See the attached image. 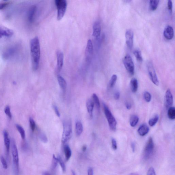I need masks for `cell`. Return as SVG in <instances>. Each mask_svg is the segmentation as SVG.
I'll use <instances>...</instances> for the list:
<instances>
[{
    "label": "cell",
    "instance_id": "cell-15",
    "mask_svg": "<svg viewBox=\"0 0 175 175\" xmlns=\"http://www.w3.org/2000/svg\"><path fill=\"white\" fill-rule=\"evenodd\" d=\"M57 70L58 72H60L62 68L64 62V55L60 51H58L57 53Z\"/></svg>",
    "mask_w": 175,
    "mask_h": 175
},
{
    "label": "cell",
    "instance_id": "cell-41",
    "mask_svg": "<svg viewBox=\"0 0 175 175\" xmlns=\"http://www.w3.org/2000/svg\"><path fill=\"white\" fill-rule=\"evenodd\" d=\"M112 148L114 150H116L117 148V143L116 140L112 138L111 140Z\"/></svg>",
    "mask_w": 175,
    "mask_h": 175
},
{
    "label": "cell",
    "instance_id": "cell-5",
    "mask_svg": "<svg viewBox=\"0 0 175 175\" xmlns=\"http://www.w3.org/2000/svg\"><path fill=\"white\" fill-rule=\"evenodd\" d=\"M72 124L70 121H67L63 124V131L62 136V141L63 143L70 139L72 136Z\"/></svg>",
    "mask_w": 175,
    "mask_h": 175
},
{
    "label": "cell",
    "instance_id": "cell-24",
    "mask_svg": "<svg viewBox=\"0 0 175 175\" xmlns=\"http://www.w3.org/2000/svg\"><path fill=\"white\" fill-rule=\"evenodd\" d=\"M138 121H139V118L137 115H132L130 119V125L132 127H135L137 125Z\"/></svg>",
    "mask_w": 175,
    "mask_h": 175
},
{
    "label": "cell",
    "instance_id": "cell-20",
    "mask_svg": "<svg viewBox=\"0 0 175 175\" xmlns=\"http://www.w3.org/2000/svg\"><path fill=\"white\" fill-rule=\"evenodd\" d=\"M86 106L88 112L89 113L90 116L91 118H92L94 103L91 99H89L87 102Z\"/></svg>",
    "mask_w": 175,
    "mask_h": 175
},
{
    "label": "cell",
    "instance_id": "cell-48",
    "mask_svg": "<svg viewBox=\"0 0 175 175\" xmlns=\"http://www.w3.org/2000/svg\"><path fill=\"white\" fill-rule=\"evenodd\" d=\"M126 107V108L127 110H131L132 108L131 104L128 103V102H126L125 104Z\"/></svg>",
    "mask_w": 175,
    "mask_h": 175
},
{
    "label": "cell",
    "instance_id": "cell-16",
    "mask_svg": "<svg viewBox=\"0 0 175 175\" xmlns=\"http://www.w3.org/2000/svg\"><path fill=\"white\" fill-rule=\"evenodd\" d=\"M164 35L166 39L168 40H170L173 39L174 35V30L173 27L170 25L166 26L164 30Z\"/></svg>",
    "mask_w": 175,
    "mask_h": 175
},
{
    "label": "cell",
    "instance_id": "cell-13",
    "mask_svg": "<svg viewBox=\"0 0 175 175\" xmlns=\"http://www.w3.org/2000/svg\"><path fill=\"white\" fill-rule=\"evenodd\" d=\"M173 96L170 90L168 89L166 91L165 95V105L166 109L171 107L173 104Z\"/></svg>",
    "mask_w": 175,
    "mask_h": 175
},
{
    "label": "cell",
    "instance_id": "cell-40",
    "mask_svg": "<svg viewBox=\"0 0 175 175\" xmlns=\"http://www.w3.org/2000/svg\"><path fill=\"white\" fill-rule=\"evenodd\" d=\"M10 3L9 2H5L0 3V10L5 9L9 5Z\"/></svg>",
    "mask_w": 175,
    "mask_h": 175
},
{
    "label": "cell",
    "instance_id": "cell-26",
    "mask_svg": "<svg viewBox=\"0 0 175 175\" xmlns=\"http://www.w3.org/2000/svg\"><path fill=\"white\" fill-rule=\"evenodd\" d=\"M168 116L169 118L171 120L175 119V108L174 107H171L168 109Z\"/></svg>",
    "mask_w": 175,
    "mask_h": 175
},
{
    "label": "cell",
    "instance_id": "cell-7",
    "mask_svg": "<svg viewBox=\"0 0 175 175\" xmlns=\"http://www.w3.org/2000/svg\"><path fill=\"white\" fill-rule=\"evenodd\" d=\"M123 62L127 71L131 75H133L135 71V67L133 60L129 54L125 55L123 59Z\"/></svg>",
    "mask_w": 175,
    "mask_h": 175
},
{
    "label": "cell",
    "instance_id": "cell-23",
    "mask_svg": "<svg viewBox=\"0 0 175 175\" xmlns=\"http://www.w3.org/2000/svg\"><path fill=\"white\" fill-rule=\"evenodd\" d=\"M64 152H65L66 161H67L70 159L72 155V151L70 147L66 145L64 146Z\"/></svg>",
    "mask_w": 175,
    "mask_h": 175
},
{
    "label": "cell",
    "instance_id": "cell-9",
    "mask_svg": "<svg viewBox=\"0 0 175 175\" xmlns=\"http://www.w3.org/2000/svg\"><path fill=\"white\" fill-rule=\"evenodd\" d=\"M18 50V47L16 45H12L8 47L5 51L3 54V58L6 60H9L13 58Z\"/></svg>",
    "mask_w": 175,
    "mask_h": 175
},
{
    "label": "cell",
    "instance_id": "cell-44",
    "mask_svg": "<svg viewBox=\"0 0 175 175\" xmlns=\"http://www.w3.org/2000/svg\"><path fill=\"white\" fill-rule=\"evenodd\" d=\"M53 108L54 109L55 114H56L57 117H60L61 115L60 113L58 108L57 107V106L55 105H53Z\"/></svg>",
    "mask_w": 175,
    "mask_h": 175
},
{
    "label": "cell",
    "instance_id": "cell-39",
    "mask_svg": "<svg viewBox=\"0 0 175 175\" xmlns=\"http://www.w3.org/2000/svg\"><path fill=\"white\" fill-rule=\"evenodd\" d=\"M39 138L44 143H46L48 142V138L45 134L43 133H40L39 134Z\"/></svg>",
    "mask_w": 175,
    "mask_h": 175
},
{
    "label": "cell",
    "instance_id": "cell-37",
    "mask_svg": "<svg viewBox=\"0 0 175 175\" xmlns=\"http://www.w3.org/2000/svg\"><path fill=\"white\" fill-rule=\"evenodd\" d=\"M0 159H1V162L3 168L5 169H7L8 166L7 161H6L5 158L3 156H1V157H0Z\"/></svg>",
    "mask_w": 175,
    "mask_h": 175
},
{
    "label": "cell",
    "instance_id": "cell-36",
    "mask_svg": "<svg viewBox=\"0 0 175 175\" xmlns=\"http://www.w3.org/2000/svg\"><path fill=\"white\" fill-rule=\"evenodd\" d=\"M58 163V159H57V158L55 157V155H53V156L52 162V168L53 169H55L56 168Z\"/></svg>",
    "mask_w": 175,
    "mask_h": 175
},
{
    "label": "cell",
    "instance_id": "cell-25",
    "mask_svg": "<svg viewBox=\"0 0 175 175\" xmlns=\"http://www.w3.org/2000/svg\"><path fill=\"white\" fill-rule=\"evenodd\" d=\"M76 131L77 135L80 136L82 134L83 131V125L80 121H77L75 126Z\"/></svg>",
    "mask_w": 175,
    "mask_h": 175
},
{
    "label": "cell",
    "instance_id": "cell-28",
    "mask_svg": "<svg viewBox=\"0 0 175 175\" xmlns=\"http://www.w3.org/2000/svg\"><path fill=\"white\" fill-rule=\"evenodd\" d=\"M133 54L138 61L141 62L143 61V58L141 52L139 49H136L134 51Z\"/></svg>",
    "mask_w": 175,
    "mask_h": 175
},
{
    "label": "cell",
    "instance_id": "cell-52",
    "mask_svg": "<svg viewBox=\"0 0 175 175\" xmlns=\"http://www.w3.org/2000/svg\"><path fill=\"white\" fill-rule=\"evenodd\" d=\"M72 175H76L75 172H74V171L72 170Z\"/></svg>",
    "mask_w": 175,
    "mask_h": 175
},
{
    "label": "cell",
    "instance_id": "cell-11",
    "mask_svg": "<svg viewBox=\"0 0 175 175\" xmlns=\"http://www.w3.org/2000/svg\"><path fill=\"white\" fill-rule=\"evenodd\" d=\"M134 34L133 32L131 30H128L125 33L126 43L128 47L130 50L133 48V45Z\"/></svg>",
    "mask_w": 175,
    "mask_h": 175
},
{
    "label": "cell",
    "instance_id": "cell-38",
    "mask_svg": "<svg viewBox=\"0 0 175 175\" xmlns=\"http://www.w3.org/2000/svg\"><path fill=\"white\" fill-rule=\"evenodd\" d=\"M5 113L10 119H11L12 115L11 112L10 111V109L9 106H7L5 108Z\"/></svg>",
    "mask_w": 175,
    "mask_h": 175
},
{
    "label": "cell",
    "instance_id": "cell-33",
    "mask_svg": "<svg viewBox=\"0 0 175 175\" xmlns=\"http://www.w3.org/2000/svg\"><path fill=\"white\" fill-rule=\"evenodd\" d=\"M143 97L145 101L146 102H149L151 101V94L148 92H145L144 93Z\"/></svg>",
    "mask_w": 175,
    "mask_h": 175
},
{
    "label": "cell",
    "instance_id": "cell-53",
    "mask_svg": "<svg viewBox=\"0 0 175 175\" xmlns=\"http://www.w3.org/2000/svg\"><path fill=\"white\" fill-rule=\"evenodd\" d=\"M129 175H138L136 174V173H132L131 174H130Z\"/></svg>",
    "mask_w": 175,
    "mask_h": 175
},
{
    "label": "cell",
    "instance_id": "cell-51",
    "mask_svg": "<svg viewBox=\"0 0 175 175\" xmlns=\"http://www.w3.org/2000/svg\"><path fill=\"white\" fill-rule=\"evenodd\" d=\"M87 149V146H84L82 148V150L83 151H86Z\"/></svg>",
    "mask_w": 175,
    "mask_h": 175
},
{
    "label": "cell",
    "instance_id": "cell-17",
    "mask_svg": "<svg viewBox=\"0 0 175 175\" xmlns=\"http://www.w3.org/2000/svg\"><path fill=\"white\" fill-rule=\"evenodd\" d=\"M37 7L36 6H33L30 8L27 14V19L29 23H32L34 20Z\"/></svg>",
    "mask_w": 175,
    "mask_h": 175
},
{
    "label": "cell",
    "instance_id": "cell-22",
    "mask_svg": "<svg viewBox=\"0 0 175 175\" xmlns=\"http://www.w3.org/2000/svg\"><path fill=\"white\" fill-rule=\"evenodd\" d=\"M57 80L60 86L63 90H65L67 88V84L65 80L60 75H58L57 77Z\"/></svg>",
    "mask_w": 175,
    "mask_h": 175
},
{
    "label": "cell",
    "instance_id": "cell-32",
    "mask_svg": "<svg viewBox=\"0 0 175 175\" xmlns=\"http://www.w3.org/2000/svg\"><path fill=\"white\" fill-rule=\"evenodd\" d=\"M93 98L94 103H95L98 109H99L100 107V104L99 98L96 94L93 93Z\"/></svg>",
    "mask_w": 175,
    "mask_h": 175
},
{
    "label": "cell",
    "instance_id": "cell-8",
    "mask_svg": "<svg viewBox=\"0 0 175 175\" xmlns=\"http://www.w3.org/2000/svg\"><path fill=\"white\" fill-rule=\"evenodd\" d=\"M147 67L149 76L151 82L156 86H159V81L152 63L150 61L148 62L147 63Z\"/></svg>",
    "mask_w": 175,
    "mask_h": 175
},
{
    "label": "cell",
    "instance_id": "cell-35",
    "mask_svg": "<svg viewBox=\"0 0 175 175\" xmlns=\"http://www.w3.org/2000/svg\"><path fill=\"white\" fill-rule=\"evenodd\" d=\"M57 159H58V162H59L60 164L63 172H65L66 171V166L62 159L61 157L60 156H58Z\"/></svg>",
    "mask_w": 175,
    "mask_h": 175
},
{
    "label": "cell",
    "instance_id": "cell-12",
    "mask_svg": "<svg viewBox=\"0 0 175 175\" xmlns=\"http://www.w3.org/2000/svg\"><path fill=\"white\" fill-rule=\"evenodd\" d=\"M101 23L99 21H96L94 23L93 27V37L96 39H99L101 36Z\"/></svg>",
    "mask_w": 175,
    "mask_h": 175
},
{
    "label": "cell",
    "instance_id": "cell-43",
    "mask_svg": "<svg viewBox=\"0 0 175 175\" xmlns=\"http://www.w3.org/2000/svg\"><path fill=\"white\" fill-rule=\"evenodd\" d=\"M147 175H156L154 168L153 167L149 168Z\"/></svg>",
    "mask_w": 175,
    "mask_h": 175
},
{
    "label": "cell",
    "instance_id": "cell-18",
    "mask_svg": "<svg viewBox=\"0 0 175 175\" xmlns=\"http://www.w3.org/2000/svg\"><path fill=\"white\" fill-rule=\"evenodd\" d=\"M4 143L6 148V153L7 157H9L10 148V141L9 137V134L8 132L6 131H4Z\"/></svg>",
    "mask_w": 175,
    "mask_h": 175
},
{
    "label": "cell",
    "instance_id": "cell-49",
    "mask_svg": "<svg viewBox=\"0 0 175 175\" xmlns=\"http://www.w3.org/2000/svg\"><path fill=\"white\" fill-rule=\"evenodd\" d=\"M131 146L132 151H133V152H134V151H135L136 149L135 143L134 142H132L131 144Z\"/></svg>",
    "mask_w": 175,
    "mask_h": 175
},
{
    "label": "cell",
    "instance_id": "cell-14",
    "mask_svg": "<svg viewBox=\"0 0 175 175\" xmlns=\"http://www.w3.org/2000/svg\"><path fill=\"white\" fill-rule=\"evenodd\" d=\"M14 32L7 27L0 26V39L3 37H10L13 35Z\"/></svg>",
    "mask_w": 175,
    "mask_h": 175
},
{
    "label": "cell",
    "instance_id": "cell-47",
    "mask_svg": "<svg viewBox=\"0 0 175 175\" xmlns=\"http://www.w3.org/2000/svg\"><path fill=\"white\" fill-rule=\"evenodd\" d=\"M88 175H93V170L92 168L91 167L89 168L88 171Z\"/></svg>",
    "mask_w": 175,
    "mask_h": 175
},
{
    "label": "cell",
    "instance_id": "cell-10",
    "mask_svg": "<svg viewBox=\"0 0 175 175\" xmlns=\"http://www.w3.org/2000/svg\"><path fill=\"white\" fill-rule=\"evenodd\" d=\"M93 52V46L91 40L88 41L86 50H85V57L88 63H90Z\"/></svg>",
    "mask_w": 175,
    "mask_h": 175
},
{
    "label": "cell",
    "instance_id": "cell-19",
    "mask_svg": "<svg viewBox=\"0 0 175 175\" xmlns=\"http://www.w3.org/2000/svg\"><path fill=\"white\" fill-rule=\"evenodd\" d=\"M149 128L146 124H143L141 125L138 128V132L139 135L142 136H146L148 133Z\"/></svg>",
    "mask_w": 175,
    "mask_h": 175
},
{
    "label": "cell",
    "instance_id": "cell-46",
    "mask_svg": "<svg viewBox=\"0 0 175 175\" xmlns=\"http://www.w3.org/2000/svg\"><path fill=\"white\" fill-rule=\"evenodd\" d=\"M28 148L27 144L26 142L23 143L22 145V148L23 151H26Z\"/></svg>",
    "mask_w": 175,
    "mask_h": 175
},
{
    "label": "cell",
    "instance_id": "cell-29",
    "mask_svg": "<svg viewBox=\"0 0 175 175\" xmlns=\"http://www.w3.org/2000/svg\"><path fill=\"white\" fill-rule=\"evenodd\" d=\"M159 119V115H156L153 117L152 118L149 119L148 121V124L151 127H152L154 126L158 122Z\"/></svg>",
    "mask_w": 175,
    "mask_h": 175
},
{
    "label": "cell",
    "instance_id": "cell-2",
    "mask_svg": "<svg viewBox=\"0 0 175 175\" xmlns=\"http://www.w3.org/2000/svg\"><path fill=\"white\" fill-rule=\"evenodd\" d=\"M104 114L107 120L110 129L112 131H115L117 129V121L108 107L105 103L103 104Z\"/></svg>",
    "mask_w": 175,
    "mask_h": 175
},
{
    "label": "cell",
    "instance_id": "cell-45",
    "mask_svg": "<svg viewBox=\"0 0 175 175\" xmlns=\"http://www.w3.org/2000/svg\"><path fill=\"white\" fill-rule=\"evenodd\" d=\"M120 93L118 91H116L114 93V99L116 100H118L120 98Z\"/></svg>",
    "mask_w": 175,
    "mask_h": 175
},
{
    "label": "cell",
    "instance_id": "cell-21",
    "mask_svg": "<svg viewBox=\"0 0 175 175\" xmlns=\"http://www.w3.org/2000/svg\"><path fill=\"white\" fill-rule=\"evenodd\" d=\"M131 90L132 93H136L137 91L138 88V82L137 79L132 78L130 82Z\"/></svg>",
    "mask_w": 175,
    "mask_h": 175
},
{
    "label": "cell",
    "instance_id": "cell-31",
    "mask_svg": "<svg viewBox=\"0 0 175 175\" xmlns=\"http://www.w3.org/2000/svg\"><path fill=\"white\" fill-rule=\"evenodd\" d=\"M117 79V76L116 75L114 74L112 75L110 79L109 84V86L110 88H112L114 86L116 82Z\"/></svg>",
    "mask_w": 175,
    "mask_h": 175
},
{
    "label": "cell",
    "instance_id": "cell-6",
    "mask_svg": "<svg viewBox=\"0 0 175 175\" xmlns=\"http://www.w3.org/2000/svg\"><path fill=\"white\" fill-rule=\"evenodd\" d=\"M154 150V144L153 138H149L146 143L143 152L144 159L148 160L152 156Z\"/></svg>",
    "mask_w": 175,
    "mask_h": 175
},
{
    "label": "cell",
    "instance_id": "cell-50",
    "mask_svg": "<svg viewBox=\"0 0 175 175\" xmlns=\"http://www.w3.org/2000/svg\"><path fill=\"white\" fill-rule=\"evenodd\" d=\"M42 175H51L47 171H44L42 173Z\"/></svg>",
    "mask_w": 175,
    "mask_h": 175
},
{
    "label": "cell",
    "instance_id": "cell-34",
    "mask_svg": "<svg viewBox=\"0 0 175 175\" xmlns=\"http://www.w3.org/2000/svg\"><path fill=\"white\" fill-rule=\"evenodd\" d=\"M29 122L30 126L32 131L33 132L34 131L35 129L36 123L35 121L32 118L30 117L29 119Z\"/></svg>",
    "mask_w": 175,
    "mask_h": 175
},
{
    "label": "cell",
    "instance_id": "cell-27",
    "mask_svg": "<svg viewBox=\"0 0 175 175\" xmlns=\"http://www.w3.org/2000/svg\"><path fill=\"white\" fill-rule=\"evenodd\" d=\"M159 1H149V8L153 11L156 10L159 5Z\"/></svg>",
    "mask_w": 175,
    "mask_h": 175
},
{
    "label": "cell",
    "instance_id": "cell-1",
    "mask_svg": "<svg viewBox=\"0 0 175 175\" xmlns=\"http://www.w3.org/2000/svg\"><path fill=\"white\" fill-rule=\"evenodd\" d=\"M30 49L32 66L34 71H36L39 68L40 57V44L37 37L31 40Z\"/></svg>",
    "mask_w": 175,
    "mask_h": 175
},
{
    "label": "cell",
    "instance_id": "cell-3",
    "mask_svg": "<svg viewBox=\"0 0 175 175\" xmlns=\"http://www.w3.org/2000/svg\"><path fill=\"white\" fill-rule=\"evenodd\" d=\"M11 152L15 174L18 175L19 173V157L17 148L14 141L12 140L11 144Z\"/></svg>",
    "mask_w": 175,
    "mask_h": 175
},
{
    "label": "cell",
    "instance_id": "cell-4",
    "mask_svg": "<svg viewBox=\"0 0 175 175\" xmlns=\"http://www.w3.org/2000/svg\"><path fill=\"white\" fill-rule=\"evenodd\" d=\"M55 4L57 9V20H60L65 16L67 10V1L65 0H55Z\"/></svg>",
    "mask_w": 175,
    "mask_h": 175
},
{
    "label": "cell",
    "instance_id": "cell-42",
    "mask_svg": "<svg viewBox=\"0 0 175 175\" xmlns=\"http://www.w3.org/2000/svg\"><path fill=\"white\" fill-rule=\"evenodd\" d=\"M173 4L171 0H169L168 2V8L170 13L171 14L172 10Z\"/></svg>",
    "mask_w": 175,
    "mask_h": 175
},
{
    "label": "cell",
    "instance_id": "cell-30",
    "mask_svg": "<svg viewBox=\"0 0 175 175\" xmlns=\"http://www.w3.org/2000/svg\"><path fill=\"white\" fill-rule=\"evenodd\" d=\"M16 127L20 134L21 138L23 140H24L25 138V133L24 129L21 126L18 124L16 125Z\"/></svg>",
    "mask_w": 175,
    "mask_h": 175
}]
</instances>
